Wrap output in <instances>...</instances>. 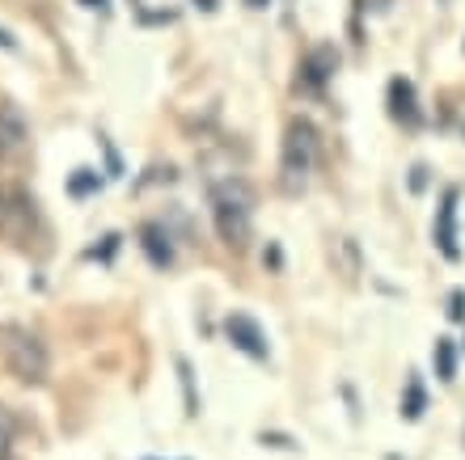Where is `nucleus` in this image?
I'll return each instance as SVG.
<instances>
[{"label":"nucleus","mask_w":465,"mask_h":460,"mask_svg":"<svg viewBox=\"0 0 465 460\" xmlns=\"http://www.w3.org/2000/svg\"><path fill=\"white\" fill-rule=\"evenodd\" d=\"M212 220H216V232H221L224 245L245 250L250 232H254V191L242 178L216 182L212 186Z\"/></svg>","instance_id":"1"},{"label":"nucleus","mask_w":465,"mask_h":460,"mask_svg":"<svg viewBox=\"0 0 465 460\" xmlns=\"http://www.w3.org/2000/svg\"><path fill=\"white\" fill-rule=\"evenodd\" d=\"M0 355L22 385H47L51 351L30 326H0Z\"/></svg>","instance_id":"2"},{"label":"nucleus","mask_w":465,"mask_h":460,"mask_svg":"<svg viewBox=\"0 0 465 460\" xmlns=\"http://www.w3.org/2000/svg\"><path fill=\"white\" fill-rule=\"evenodd\" d=\"M313 161H318V132H313V122L309 119H292L288 122V135H283V186L296 191V186H305V178L313 173Z\"/></svg>","instance_id":"3"},{"label":"nucleus","mask_w":465,"mask_h":460,"mask_svg":"<svg viewBox=\"0 0 465 460\" xmlns=\"http://www.w3.org/2000/svg\"><path fill=\"white\" fill-rule=\"evenodd\" d=\"M38 229V203L22 186H0V237L5 241H30Z\"/></svg>","instance_id":"4"},{"label":"nucleus","mask_w":465,"mask_h":460,"mask_svg":"<svg viewBox=\"0 0 465 460\" xmlns=\"http://www.w3.org/2000/svg\"><path fill=\"white\" fill-rule=\"evenodd\" d=\"M224 334H229V342L237 347L242 355H250V359H271V342H267V329L258 326L250 313H229L224 317Z\"/></svg>","instance_id":"5"},{"label":"nucleus","mask_w":465,"mask_h":460,"mask_svg":"<svg viewBox=\"0 0 465 460\" xmlns=\"http://www.w3.org/2000/svg\"><path fill=\"white\" fill-rule=\"evenodd\" d=\"M30 152V119L22 106L0 102V161H22Z\"/></svg>","instance_id":"6"},{"label":"nucleus","mask_w":465,"mask_h":460,"mask_svg":"<svg viewBox=\"0 0 465 460\" xmlns=\"http://www.w3.org/2000/svg\"><path fill=\"white\" fill-rule=\"evenodd\" d=\"M457 199H461L457 186H449V191L440 194V207H436V229H431L436 250H440L449 262H461V245H457Z\"/></svg>","instance_id":"7"},{"label":"nucleus","mask_w":465,"mask_h":460,"mask_svg":"<svg viewBox=\"0 0 465 460\" xmlns=\"http://www.w3.org/2000/svg\"><path fill=\"white\" fill-rule=\"evenodd\" d=\"M140 250H144V258L157 270H170L173 267V237H170V229H165V224H157V220H148L144 229H140Z\"/></svg>","instance_id":"8"},{"label":"nucleus","mask_w":465,"mask_h":460,"mask_svg":"<svg viewBox=\"0 0 465 460\" xmlns=\"http://www.w3.org/2000/svg\"><path fill=\"white\" fill-rule=\"evenodd\" d=\"M390 114L402 127H419L423 122V110H419V102H415V85L406 81V76H393L390 81Z\"/></svg>","instance_id":"9"},{"label":"nucleus","mask_w":465,"mask_h":460,"mask_svg":"<svg viewBox=\"0 0 465 460\" xmlns=\"http://www.w3.org/2000/svg\"><path fill=\"white\" fill-rule=\"evenodd\" d=\"M339 68V51L334 47H313L309 51L305 68H301V81H305V89H322L326 81H331V73Z\"/></svg>","instance_id":"10"},{"label":"nucleus","mask_w":465,"mask_h":460,"mask_svg":"<svg viewBox=\"0 0 465 460\" xmlns=\"http://www.w3.org/2000/svg\"><path fill=\"white\" fill-rule=\"evenodd\" d=\"M431 364H436V376H440L444 385H453L457 380V342L453 338H436V347H431Z\"/></svg>","instance_id":"11"},{"label":"nucleus","mask_w":465,"mask_h":460,"mask_svg":"<svg viewBox=\"0 0 465 460\" xmlns=\"http://www.w3.org/2000/svg\"><path fill=\"white\" fill-rule=\"evenodd\" d=\"M423 406H428L423 380H419V376H411V380H406V397H402V418H406V423H415V418H423Z\"/></svg>","instance_id":"12"},{"label":"nucleus","mask_w":465,"mask_h":460,"mask_svg":"<svg viewBox=\"0 0 465 460\" xmlns=\"http://www.w3.org/2000/svg\"><path fill=\"white\" fill-rule=\"evenodd\" d=\"M102 191V173L98 170H73V178H68V194L73 199H89V194Z\"/></svg>","instance_id":"13"},{"label":"nucleus","mask_w":465,"mask_h":460,"mask_svg":"<svg viewBox=\"0 0 465 460\" xmlns=\"http://www.w3.org/2000/svg\"><path fill=\"white\" fill-rule=\"evenodd\" d=\"M13 444H17V414L9 406H0V460L13 456Z\"/></svg>","instance_id":"14"},{"label":"nucleus","mask_w":465,"mask_h":460,"mask_svg":"<svg viewBox=\"0 0 465 460\" xmlns=\"http://www.w3.org/2000/svg\"><path fill=\"white\" fill-rule=\"evenodd\" d=\"M178 380H183V397H186V418H195L199 414V397H195V372L186 359H178Z\"/></svg>","instance_id":"15"},{"label":"nucleus","mask_w":465,"mask_h":460,"mask_svg":"<svg viewBox=\"0 0 465 460\" xmlns=\"http://www.w3.org/2000/svg\"><path fill=\"white\" fill-rule=\"evenodd\" d=\"M119 241H123L119 232H106V237H102V245H94V250H89L85 258H102V262H111L114 250H119Z\"/></svg>","instance_id":"16"},{"label":"nucleus","mask_w":465,"mask_h":460,"mask_svg":"<svg viewBox=\"0 0 465 460\" xmlns=\"http://www.w3.org/2000/svg\"><path fill=\"white\" fill-rule=\"evenodd\" d=\"M449 317H453V321H465V288L453 291V308H449Z\"/></svg>","instance_id":"17"},{"label":"nucleus","mask_w":465,"mask_h":460,"mask_svg":"<svg viewBox=\"0 0 465 460\" xmlns=\"http://www.w3.org/2000/svg\"><path fill=\"white\" fill-rule=\"evenodd\" d=\"M423 186H428V170L415 165V170H411V191H423Z\"/></svg>","instance_id":"18"},{"label":"nucleus","mask_w":465,"mask_h":460,"mask_svg":"<svg viewBox=\"0 0 465 460\" xmlns=\"http://www.w3.org/2000/svg\"><path fill=\"white\" fill-rule=\"evenodd\" d=\"M0 51H17V38H13L5 25H0Z\"/></svg>","instance_id":"19"},{"label":"nucleus","mask_w":465,"mask_h":460,"mask_svg":"<svg viewBox=\"0 0 465 460\" xmlns=\"http://www.w3.org/2000/svg\"><path fill=\"white\" fill-rule=\"evenodd\" d=\"M245 5H250V9H267L271 0H245Z\"/></svg>","instance_id":"20"},{"label":"nucleus","mask_w":465,"mask_h":460,"mask_svg":"<svg viewBox=\"0 0 465 460\" xmlns=\"http://www.w3.org/2000/svg\"><path fill=\"white\" fill-rule=\"evenodd\" d=\"M81 5H89V9H98V5H106V0H81Z\"/></svg>","instance_id":"21"},{"label":"nucleus","mask_w":465,"mask_h":460,"mask_svg":"<svg viewBox=\"0 0 465 460\" xmlns=\"http://www.w3.org/2000/svg\"><path fill=\"white\" fill-rule=\"evenodd\" d=\"M203 9H208V13H212V9H216V0H203Z\"/></svg>","instance_id":"22"}]
</instances>
